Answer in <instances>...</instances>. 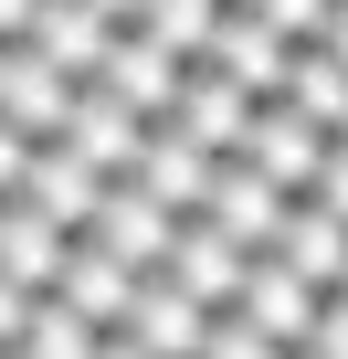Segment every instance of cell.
Here are the masks:
<instances>
[{
    "mask_svg": "<svg viewBox=\"0 0 348 359\" xmlns=\"http://www.w3.org/2000/svg\"><path fill=\"white\" fill-rule=\"evenodd\" d=\"M232 158H253V169L274 180V191L295 201L306 180H316V169L337 158V137H327V127H306V116H295L285 95H253V116H243V137H232Z\"/></svg>",
    "mask_w": 348,
    "mask_h": 359,
    "instance_id": "cell-1",
    "label": "cell"
},
{
    "mask_svg": "<svg viewBox=\"0 0 348 359\" xmlns=\"http://www.w3.org/2000/svg\"><path fill=\"white\" fill-rule=\"evenodd\" d=\"M180 74H190V64H180V53H158V43H148V32H137V22H116V32H106V53H95V74H85V85H106V95H116V106H127V116H148V127H158V116H169V106H180Z\"/></svg>",
    "mask_w": 348,
    "mask_h": 359,
    "instance_id": "cell-2",
    "label": "cell"
},
{
    "mask_svg": "<svg viewBox=\"0 0 348 359\" xmlns=\"http://www.w3.org/2000/svg\"><path fill=\"white\" fill-rule=\"evenodd\" d=\"M169 233H180V212H158L137 180H106V201H95V222H85L74 243H95V254H116L127 275H148V264H169Z\"/></svg>",
    "mask_w": 348,
    "mask_h": 359,
    "instance_id": "cell-3",
    "label": "cell"
},
{
    "mask_svg": "<svg viewBox=\"0 0 348 359\" xmlns=\"http://www.w3.org/2000/svg\"><path fill=\"white\" fill-rule=\"evenodd\" d=\"M11 201H32L53 233H85V222H95V201H106V180H95L64 137H32V148H22V191H11Z\"/></svg>",
    "mask_w": 348,
    "mask_h": 359,
    "instance_id": "cell-4",
    "label": "cell"
},
{
    "mask_svg": "<svg viewBox=\"0 0 348 359\" xmlns=\"http://www.w3.org/2000/svg\"><path fill=\"white\" fill-rule=\"evenodd\" d=\"M74 116V74L43 64L32 43H0V127H22V137H64Z\"/></svg>",
    "mask_w": 348,
    "mask_h": 359,
    "instance_id": "cell-5",
    "label": "cell"
},
{
    "mask_svg": "<svg viewBox=\"0 0 348 359\" xmlns=\"http://www.w3.org/2000/svg\"><path fill=\"white\" fill-rule=\"evenodd\" d=\"M201 222H222L243 254H264V233L285 222V191H274L253 158H232V148H222V158H211V180H201Z\"/></svg>",
    "mask_w": 348,
    "mask_h": 359,
    "instance_id": "cell-6",
    "label": "cell"
},
{
    "mask_svg": "<svg viewBox=\"0 0 348 359\" xmlns=\"http://www.w3.org/2000/svg\"><path fill=\"white\" fill-rule=\"evenodd\" d=\"M201 64H211V74H232L243 95H274V85H285V32H274L264 11H243V0H222V11H211V43H201Z\"/></svg>",
    "mask_w": 348,
    "mask_h": 359,
    "instance_id": "cell-7",
    "label": "cell"
},
{
    "mask_svg": "<svg viewBox=\"0 0 348 359\" xmlns=\"http://www.w3.org/2000/svg\"><path fill=\"white\" fill-rule=\"evenodd\" d=\"M243 243L222 233V222H201V212H180V233H169V285H180V296H201V306H232V285H243Z\"/></svg>",
    "mask_w": 348,
    "mask_h": 359,
    "instance_id": "cell-8",
    "label": "cell"
},
{
    "mask_svg": "<svg viewBox=\"0 0 348 359\" xmlns=\"http://www.w3.org/2000/svg\"><path fill=\"white\" fill-rule=\"evenodd\" d=\"M211 158H222V148H201V137H190L180 116H158L127 180H137V191H148L158 212H201V180H211Z\"/></svg>",
    "mask_w": 348,
    "mask_h": 359,
    "instance_id": "cell-9",
    "label": "cell"
},
{
    "mask_svg": "<svg viewBox=\"0 0 348 359\" xmlns=\"http://www.w3.org/2000/svg\"><path fill=\"white\" fill-rule=\"evenodd\" d=\"M64 148L95 169V180H127L137 148H148V116H127L106 85H74V116H64Z\"/></svg>",
    "mask_w": 348,
    "mask_h": 359,
    "instance_id": "cell-10",
    "label": "cell"
},
{
    "mask_svg": "<svg viewBox=\"0 0 348 359\" xmlns=\"http://www.w3.org/2000/svg\"><path fill=\"white\" fill-rule=\"evenodd\" d=\"M337 243H348V233H337V212H327V201H285V222L264 233V254H274L306 296H337V264H348Z\"/></svg>",
    "mask_w": 348,
    "mask_h": 359,
    "instance_id": "cell-11",
    "label": "cell"
},
{
    "mask_svg": "<svg viewBox=\"0 0 348 359\" xmlns=\"http://www.w3.org/2000/svg\"><path fill=\"white\" fill-rule=\"evenodd\" d=\"M127 338H148L158 359H201V327H211V306L201 296H180V285H169L158 264L137 275V296H127V317H116Z\"/></svg>",
    "mask_w": 348,
    "mask_h": 359,
    "instance_id": "cell-12",
    "label": "cell"
},
{
    "mask_svg": "<svg viewBox=\"0 0 348 359\" xmlns=\"http://www.w3.org/2000/svg\"><path fill=\"white\" fill-rule=\"evenodd\" d=\"M106 32H116V22L95 11V0H32V32H22V43L85 85V74H95V53H106Z\"/></svg>",
    "mask_w": 348,
    "mask_h": 359,
    "instance_id": "cell-13",
    "label": "cell"
},
{
    "mask_svg": "<svg viewBox=\"0 0 348 359\" xmlns=\"http://www.w3.org/2000/svg\"><path fill=\"white\" fill-rule=\"evenodd\" d=\"M64 254H74V233H53L32 201H0V275H11L22 296H43L64 275Z\"/></svg>",
    "mask_w": 348,
    "mask_h": 359,
    "instance_id": "cell-14",
    "label": "cell"
},
{
    "mask_svg": "<svg viewBox=\"0 0 348 359\" xmlns=\"http://www.w3.org/2000/svg\"><path fill=\"white\" fill-rule=\"evenodd\" d=\"M306 306H316V296H306V285H295V275H285L274 254H253V264H243V285H232V317H243V327H264L274 348H295Z\"/></svg>",
    "mask_w": 348,
    "mask_h": 359,
    "instance_id": "cell-15",
    "label": "cell"
},
{
    "mask_svg": "<svg viewBox=\"0 0 348 359\" xmlns=\"http://www.w3.org/2000/svg\"><path fill=\"white\" fill-rule=\"evenodd\" d=\"M169 116H180V127H190L201 148H232V137H243V116H253V95H243L232 74L190 64V74H180V106H169Z\"/></svg>",
    "mask_w": 348,
    "mask_h": 359,
    "instance_id": "cell-16",
    "label": "cell"
},
{
    "mask_svg": "<svg viewBox=\"0 0 348 359\" xmlns=\"http://www.w3.org/2000/svg\"><path fill=\"white\" fill-rule=\"evenodd\" d=\"M306 127H327L337 137V116H348V85H337V43H285V85H274Z\"/></svg>",
    "mask_w": 348,
    "mask_h": 359,
    "instance_id": "cell-17",
    "label": "cell"
},
{
    "mask_svg": "<svg viewBox=\"0 0 348 359\" xmlns=\"http://www.w3.org/2000/svg\"><path fill=\"white\" fill-rule=\"evenodd\" d=\"M53 296H64L74 317H95V327H116V317H127V296H137V275H127L116 254H95V243H74V254H64V275H53Z\"/></svg>",
    "mask_w": 348,
    "mask_h": 359,
    "instance_id": "cell-18",
    "label": "cell"
},
{
    "mask_svg": "<svg viewBox=\"0 0 348 359\" xmlns=\"http://www.w3.org/2000/svg\"><path fill=\"white\" fill-rule=\"evenodd\" d=\"M95 338H106V327H95V317H74V306L43 285V296L22 306V338H11V348H22V359H95Z\"/></svg>",
    "mask_w": 348,
    "mask_h": 359,
    "instance_id": "cell-19",
    "label": "cell"
},
{
    "mask_svg": "<svg viewBox=\"0 0 348 359\" xmlns=\"http://www.w3.org/2000/svg\"><path fill=\"white\" fill-rule=\"evenodd\" d=\"M211 11H222V0H137V32H148L158 53L201 64V43H211Z\"/></svg>",
    "mask_w": 348,
    "mask_h": 359,
    "instance_id": "cell-20",
    "label": "cell"
},
{
    "mask_svg": "<svg viewBox=\"0 0 348 359\" xmlns=\"http://www.w3.org/2000/svg\"><path fill=\"white\" fill-rule=\"evenodd\" d=\"M243 11H264L285 43H337V0H243Z\"/></svg>",
    "mask_w": 348,
    "mask_h": 359,
    "instance_id": "cell-21",
    "label": "cell"
},
{
    "mask_svg": "<svg viewBox=\"0 0 348 359\" xmlns=\"http://www.w3.org/2000/svg\"><path fill=\"white\" fill-rule=\"evenodd\" d=\"M201 359H285L264 327H243L232 306H211V327H201Z\"/></svg>",
    "mask_w": 348,
    "mask_h": 359,
    "instance_id": "cell-22",
    "label": "cell"
},
{
    "mask_svg": "<svg viewBox=\"0 0 348 359\" xmlns=\"http://www.w3.org/2000/svg\"><path fill=\"white\" fill-rule=\"evenodd\" d=\"M22 148H32L22 127H0V201H11V191H22Z\"/></svg>",
    "mask_w": 348,
    "mask_h": 359,
    "instance_id": "cell-23",
    "label": "cell"
},
{
    "mask_svg": "<svg viewBox=\"0 0 348 359\" xmlns=\"http://www.w3.org/2000/svg\"><path fill=\"white\" fill-rule=\"evenodd\" d=\"M22 306H32V296H22L11 275H0V348H11V338H22Z\"/></svg>",
    "mask_w": 348,
    "mask_h": 359,
    "instance_id": "cell-24",
    "label": "cell"
},
{
    "mask_svg": "<svg viewBox=\"0 0 348 359\" xmlns=\"http://www.w3.org/2000/svg\"><path fill=\"white\" fill-rule=\"evenodd\" d=\"M95 359H158V348H148V338H127V327H106V338H95Z\"/></svg>",
    "mask_w": 348,
    "mask_h": 359,
    "instance_id": "cell-25",
    "label": "cell"
},
{
    "mask_svg": "<svg viewBox=\"0 0 348 359\" xmlns=\"http://www.w3.org/2000/svg\"><path fill=\"white\" fill-rule=\"evenodd\" d=\"M32 32V0H0V43H22Z\"/></svg>",
    "mask_w": 348,
    "mask_h": 359,
    "instance_id": "cell-26",
    "label": "cell"
},
{
    "mask_svg": "<svg viewBox=\"0 0 348 359\" xmlns=\"http://www.w3.org/2000/svg\"><path fill=\"white\" fill-rule=\"evenodd\" d=\"M95 11H106V22H137V0H95Z\"/></svg>",
    "mask_w": 348,
    "mask_h": 359,
    "instance_id": "cell-27",
    "label": "cell"
},
{
    "mask_svg": "<svg viewBox=\"0 0 348 359\" xmlns=\"http://www.w3.org/2000/svg\"><path fill=\"white\" fill-rule=\"evenodd\" d=\"M0 359H22V348H0Z\"/></svg>",
    "mask_w": 348,
    "mask_h": 359,
    "instance_id": "cell-28",
    "label": "cell"
},
{
    "mask_svg": "<svg viewBox=\"0 0 348 359\" xmlns=\"http://www.w3.org/2000/svg\"><path fill=\"white\" fill-rule=\"evenodd\" d=\"M285 359H306V348H285Z\"/></svg>",
    "mask_w": 348,
    "mask_h": 359,
    "instance_id": "cell-29",
    "label": "cell"
}]
</instances>
